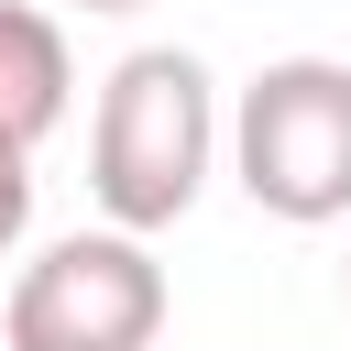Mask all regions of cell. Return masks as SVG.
I'll list each match as a JSON object with an SVG mask.
<instances>
[{
  "label": "cell",
  "instance_id": "obj_1",
  "mask_svg": "<svg viewBox=\"0 0 351 351\" xmlns=\"http://www.w3.org/2000/svg\"><path fill=\"white\" fill-rule=\"evenodd\" d=\"M219 154H230V110H219V77L186 44H132L99 77V110H88V197H99L110 230H132V241L176 230L208 197Z\"/></svg>",
  "mask_w": 351,
  "mask_h": 351
},
{
  "label": "cell",
  "instance_id": "obj_2",
  "mask_svg": "<svg viewBox=\"0 0 351 351\" xmlns=\"http://www.w3.org/2000/svg\"><path fill=\"white\" fill-rule=\"evenodd\" d=\"M230 176L263 219H351V55H274L230 99Z\"/></svg>",
  "mask_w": 351,
  "mask_h": 351
},
{
  "label": "cell",
  "instance_id": "obj_3",
  "mask_svg": "<svg viewBox=\"0 0 351 351\" xmlns=\"http://www.w3.org/2000/svg\"><path fill=\"white\" fill-rule=\"evenodd\" d=\"M165 340V263L132 230L44 241L0 296V351H154Z\"/></svg>",
  "mask_w": 351,
  "mask_h": 351
},
{
  "label": "cell",
  "instance_id": "obj_4",
  "mask_svg": "<svg viewBox=\"0 0 351 351\" xmlns=\"http://www.w3.org/2000/svg\"><path fill=\"white\" fill-rule=\"evenodd\" d=\"M66 110H77L66 22H55V11H33V0H0V143H11V154H33Z\"/></svg>",
  "mask_w": 351,
  "mask_h": 351
},
{
  "label": "cell",
  "instance_id": "obj_5",
  "mask_svg": "<svg viewBox=\"0 0 351 351\" xmlns=\"http://www.w3.org/2000/svg\"><path fill=\"white\" fill-rule=\"evenodd\" d=\"M22 230H33V154L0 143V263L22 252Z\"/></svg>",
  "mask_w": 351,
  "mask_h": 351
},
{
  "label": "cell",
  "instance_id": "obj_6",
  "mask_svg": "<svg viewBox=\"0 0 351 351\" xmlns=\"http://www.w3.org/2000/svg\"><path fill=\"white\" fill-rule=\"evenodd\" d=\"M66 11H143V0H66Z\"/></svg>",
  "mask_w": 351,
  "mask_h": 351
},
{
  "label": "cell",
  "instance_id": "obj_7",
  "mask_svg": "<svg viewBox=\"0 0 351 351\" xmlns=\"http://www.w3.org/2000/svg\"><path fill=\"white\" fill-rule=\"evenodd\" d=\"M340 285H351V263H340Z\"/></svg>",
  "mask_w": 351,
  "mask_h": 351
}]
</instances>
